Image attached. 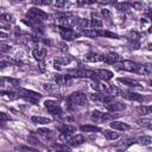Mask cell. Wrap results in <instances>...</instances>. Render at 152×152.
<instances>
[{
  "mask_svg": "<svg viewBox=\"0 0 152 152\" xmlns=\"http://www.w3.org/2000/svg\"><path fill=\"white\" fill-rule=\"evenodd\" d=\"M118 65L121 66V69L126 70V71H129V72H137V74H145V70H144V65L139 64V63H135L133 61H122L121 63H119Z\"/></svg>",
  "mask_w": 152,
  "mask_h": 152,
  "instance_id": "6da1fadb",
  "label": "cell"
},
{
  "mask_svg": "<svg viewBox=\"0 0 152 152\" xmlns=\"http://www.w3.org/2000/svg\"><path fill=\"white\" fill-rule=\"evenodd\" d=\"M68 102L70 104H75V106H86L88 103V99H87L86 94H83L81 91H75L69 95Z\"/></svg>",
  "mask_w": 152,
  "mask_h": 152,
  "instance_id": "7a4b0ae2",
  "label": "cell"
},
{
  "mask_svg": "<svg viewBox=\"0 0 152 152\" xmlns=\"http://www.w3.org/2000/svg\"><path fill=\"white\" fill-rule=\"evenodd\" d=\"M18 93H19L20 97H23V99H25L26 101L32 102V103L38 102V100L42 97V95H40L39 93H36V91L28 90V89H24V88H19V89H18Z\"/></svg>",
  "mask_w": 152,
  "mask_h": 152,
  "instance_id": "3957f363",
  "label": "cell"
},
{
  "mask_svg": "<svg viewBox=\"0 0 152 152\" xmlns=\"http://www.w3.org/2000/svg\"><path fill=\"white\" fill-rule=\"evenodd\" d=\"M44 106H45V108L48 109V112H50V113H51L52 115H55V116H61V115L63 114V110H62L61 106H59L58 102L55 101V100H46V101L44 102Z\"/></svg>",
  "mask_w": 152,
  "mask_h": 152,
  "instance_id": "277c9868",
  "label": "cell"
},
{
  "mask_svg": "<svg viewBox=\"0 0 152 152\" xmlns=\"http://www.w3.org/2000/svg\"><path fill=\"white\" fill-rule=\"evenodd\" d=\"M118 116V114H108V113H102L100 110H93L91 112V120L95 122H103V121H108L112 120L113 118L115 119Z\"/></svg>",
  "mask_w": 152,
  "mask_h": 152,
  "instance_id": "5b68a950",
  "label": "cell"
},
{
  "mask_svg": "<svg viewBox=\"0 0 152 152\" xmlns=\"http://www.w3.org/2000/svg\"><path fill=\"white\" fill-rule=\"evenodd\" d=\"M72 72L75 74L76 77H83V78H90V80H99L95 70H89V69L80 68L77 70H74Z\"/></svg>",
  "mask_w": 152,
  "mask_h": 152,
  "instance_id": "8992f818",
  "label": "cell"
},
{
  "mask_svg": "<svg viewBox=\"0 0 152 152\" xmlns=\"http://www.w3.org/2000/svg\"><path fill=\"white\" fill-rule=\"evenodd\" d=\"M26 17H27L28 19L43 20V19H46V18H48V14H46L44 11L39 10L38 7H31V8H28V12H27Z\"/></svg>",
  "mask_w": 152,
  "mask_h": 152,
  "instance_id": "52a82bcc",
  "label": "cell"
},
{
  "mask_svg": "<svg viewBox=\"0 0 152 152\" xmlns=\"http://www.w3.org/2000/svg\"><path fill=\"white\" fill-rule=\"evenodd\" d=\"M59 33H61V37L64 39V40H72L75 39L76 37H80V33L75 32L74 30H71L70 27H64V26H59Z\"/></svg>",
  "mask_w": 152,
  "mask_h": 152,
  "instance_id": "ba28073f",
  "label": "cell"
},
{
  "mask_svg": "<svg viewBox=\"0 0 152 152\" xmlns=\"http://www.w3.org/2000/svg\"><path fill=\"white\" fill-rule=\"evenodd\" d=\"M78 20L80 18L77 17H64V18H59V26H64V27H74L78 25Z\"/></svg>",
  "mask_w": 152,
  "mask_h": 152,
  "instance_id": "9c48e42d",
  "label": "cell"
},
{
  "mask_svg": "<svg viewBox=\"0 0 152 152\" xmlns=\"http://www.w3.org/2000/svg\"><path fill=\"white\" fill-rule=\"evenodd\" d=\"M104 104H106V108H107L109 112H120V110H124V109L126 108V104H125V103L119 102V101H115L114 99H113L112 101L104 103Z\"/></svg>",
  "mask_w": 152,
  "mask_h": 152,
  "instance_id": "30bf717a",
  "label": "cell"
},
{
  "mask_svg": "<svg viewBox=\"0 0 152 152\" xmlns=\"http://www.w3.org/2000/svg\"><path fill=\"white\" fill-rule=\"evenodd\" d=\"M55 81L57 86H68L70 87L72 84V76L71 75H56Z\"/></svg>",
  "mask_w": 152,
  "mask_h": 152,
  "instance_id": "8fae6325",
  "label": "cell"
},
{
  "mask_svg": "<svg viewBox=\"0 0 152 152\" xmlns=\"http://www.w3.org/2000/svg\"><path fill=\"white\" fill-rule=\"evenodd\" d=\"M83 142H86L84 135H82V134H76V135H74V137H69L65 144H70L71 146H78V145H82Z\"/></svg>",
  "mask_w": 152,
  "mask_h": 152,
  "instance_id": "7c38bea8",
  "label": "cell"
},
{
  "mask_svg": "<svg viewBox=\"0 0 152 152\" xmlns=\"http://www.w3.org/2000/svg\"><path fill=\"white\" fill-rule=\"evenodd\" d=\"M103 62H107L109 64H119L122 62V57L118 53H114V52H110L108 53L107 56H104L103 58Z\"/></svg>",
  "mask_w": 152,
  "mask_h": 152,
  "instance_id": "4fadbf2b",
  "label": "cell"
},
{
  "mask_svg": "<svg viewBox=\"0 0 152 152\" xmlns=\"http://www.w3.org/2000/svg\"><path fill=\"white\" fill-rule=\"evenodd\" d=\"M96 71V75H97V78L101 80V81H109L113 78V72L109 71V70H106V69H97L95 70Z\"/></svg>",
  "mask_w": 152,
  "mask_h": 152,
  "instance_id": "5bb4252c",
  "label": "cell"
},
{
  "mask_svg": "<svg viewBox=\"0 0 152 152\" xmlns=\"http://www.w3.org/2000/svg\"><path fill=\"white\" fill-rule=\"evenodd\" d=\"M122 97L127 99V100H131V101H142L144 100V96L142 95H139L137 93H133V91H121V95Z\"/></svg>",
  "mask_w": 152,
  "mask_h": 152,
  "instance_id": "9a60e30c",
  "label": "cell"
},
{
  "mask_svg": "<svg viewBox=\"0 0 152 152\" xmlns=\"http://www.w3.org/2000/svg\"><path fill=\"white\" fill-rule=\"evenodd\" d=\"M110 127L115 131H128L129 129V125L126 124V122H122V121H115L113 120L110 122Z\"/></svg>",
  "mask_w": 152,
  "mask_h": 152,
  "instance_id": "2e32d148",
  "label": "cell"
},
{
  "mask_svg": "<svg viewBox=\"0 0 152 152\" xmlns=\"http://www.w3.org/2000/svg\"><path fill=\"white\" fill-rule=\"evenodd\" d=\"M33 57L39 62V61H44L45 56H46V49L45 48H36L32 51Z\"/></svg>",
  "mask_w": 152,
  "mask_h": 152,
  "instance_id": "e0dca14e",
  "label": "cell"
},
{
  "mask_svg": "<svg viewBox=\"0 0 152 152\" xmlns=\"http://www.w3.org/2000/svg\"><path fill=\"white\" fill-rule=\"evenodd\" d=\"M57 128H58V131H59L61 133L70 134V135L76 131V127L72 126V125H70V124H62V125H59Z\"/></svg>",
  "mask_w": 152,
  "mask_h": 152,
  "instance_id": "ac0fdd59",
  "label": "cell"
},
{
  "mask_svg": "<svg viewBox=\"0 0 152 152\" xmlns=\"http://www.w3.org/2000/svg\"><path fill=\"white\" fill-rule=\"evenodd\" d=\"M118 81H119L120 83H122L124 86H127V87H129V88H138V89H141L140 84H139L137 81H134V80H131V78H122V77H120V78H118Z\"/></svg>",
  "mask_w": 152,
  "mask_h": 152,
  "instance_id": "d6986e66",
  "label": "cell"
},
{
  "mask_svg": "<svg viewBox=\"0 0 152 152\" xmlns=\"http://www.w3.org/2000/svg\"><path fill=\"white\" fill-rule=\"evenodd\" d=\"M90 87L95 90V91H107V86H104L103 83H101L100 81H97V80H91V83H90Z\"/></svg>",
  "mask_w": 152,
  "mask_h": 152,
  "instance_id": "ffe728a7",
  "label": "cell"
},
{
  "mask_svg": "<svg viewBox=\"0 0 152 152\" xmlns=\"http://www.w3.org/2000/svg\"><path fill=\"white\" fill-rule=\"evenodd\" d=\"M84 58H86V61L94 63V62H101V61H103L104 56H101V55L95 53V52H88V53L84 56Z\"/></svg>",
  "mask_w": 152,
  "mask_h": 152,
  "instance_id": "44dd1931",
  "label": "cell"
},
{
  "mask_svg": "<svg viewBox=\"0 0 152 152\" xmlns=\"http://www.w3.org/2000/svg\"><path fill=\"white\" fill-rule=\"evenodd\" d=\"M1 95H2L5 99L10 100V101H12V100H17V99L20 97V95H19L18 91L15 93V91H10V90H5V89L1 90Z\"/></svg>",
  "mask_w": 152,
  "mask_h": 152,
  "instance_id": "7402d4cb",
  "label": "cell"
},
{
  "mask_svg": "<svg viewBox=\"0 0 152 152\" xmlns=\"http://www.w3.org/2000/svg\"><path fill=\"white\" fill-rule=\"evenodd\" d=\"M17 86H19V81L18 80L5 78V77L1 78V87L2 88H5V87H17Z\"/></svg>",
  "mask_w": 152,
  "mask_h": 152,
  "instance_id": "603a6c76",
  "label": "cell"
},
{
  "mask_svg": "<svg viewBox=\"0 0 152 152\" xmlns=\"http://www.w3.org/2000/svg\"><path fill=\"white\" fill-rule=\"evenodd\" d=\"M37 133L39 135H42V137H45V138H53V137H56V133L53 131H51L49 128H44V127H39L37 129Z\"/></svg>",
  "mask_w": 152,
  "mask_h": 152,
  "instance_id": "cb8c5ba5",
  "label": "cell"
},
{
  "mask_svg": "<svg viewBox=\"0 0 152 152\" xmlns=\"http://www.w3.org/2000/svg\"><path fill=\"white\" fill-rule=\"evenodd\" d=\"M80 129L82 132H86V133H91V132H100L101 128L99 126H95V125H82L80 127Z\"/></svg>",
  "mask_w": 152,
  "mask_h": 152,
  "instance_id": "d4e9b609",
  "label": "cell"
},
{
  "mask_svg": "<svg viewBox=\"0 0 152 152\" xmlns=\"http://www.w3.org/2000/svg\"><path fill=\"white\" fill-rule=\"evenodd\" d=\"M103 135H104L107 139H109V140H116V139L120 138V134L116 133L115 129H113V131H110V129H104V131H103Z\"/></svg>",
  "mask_w": 152,
  "mask_h": 152,
  "instance_id": "484cf974",
  "label": "cell"
},
{
  "mask_svg": "<svg viewBox=\"0 0 152 152\" xmlns=\"http://www.w3.org/2000/svg\"><path fill=\"white\" fill-rule=\"evenodd\" d=\"M132 8H133V6L129 2H119V4H116V10L120 11V12H128Z\"/></svg>",
  "mask_w": 152,
  "mask_h": 152,
  "instance_id": "4316f807",
  "label": "cell"
},
{
  "mask_svg": "<svg viewBox=\"0 0 152 152\" xmlns=\"http://www.w3.org/2000/svg\"><path fill=\"white\" fill-rule=\"evenodd\" d=\"M31 120H32V122L40 124V125H46V124L51 122V119L50 118H45V116H32Z\"/></svg>",
  "mask_w": 152,
  "mask_h": 152,
  "instance_id": "83f0119b",
  "label": "cell"
},
{
  "mask_svg": "<svg viewBox=\"0 0 152 152\" xmlns=\"http://www.w3.org/2000/svg\"><path fill=\"white\" fill-rule=\"evenodd\" d=\"M82 33L89 38H97L100 37V32L99 30H95V28H89V30H83Z\"/></svg>",
  "mask_w": 152,
  "mask_h": 152,
  "instance_id": "f1b7e54d",
  "label": "cell"
},
{
  "mask_svg": "<svg viewBox=\"0 0 152 152\" xmlns=\"http://www.w3.org/2000/svg\"><path fill=\"white\" fill-rule=\"evenodd\" d=\"M135 110L139 114H152V106H138Z\"/></svg>",
  "mask_w": 152,
  "mask_h": 152,
  "instance_id": "f546056e",
  "label": "cell"
},
{
  "mask_svg": "<svg viewBox=\"0 0 152 152\" xmlns=\"http://www.w3.org/2000/svg\"><path fill=\"white\" fill-rule=\"evenodd\" d=\"M137 122H138L140 126H142V127H146V128H148V129H152V120H151V119L142 118V119H139Z\"/></svg>",
  "mask_w": 152,
  "mask_h": 152,
  "instance_id": "4dcf8cb0",
  "label": "cell"
},
{
  "mask_svg": "<svg viewBox=\"0 0 152 152\" xmlns=\"http://www.w3.org/2000/svg\"><path fill=\"white\" fill-rule=\"evenodd\" d=\"M99 32H100V37H106V38H114V39L119 38V36H118V34H115L114 32L107 31V30H99Z\"/></svg>",
  "mask_w": 152,
  "mask_h": 152,
  "instance_id": "1f68e13d",
  "label": "cell"
},
{
  "mask_svg": "<svg viewBox=\"0 0 152 152\" xmlns=\"http://www.w3.org/2000/svg\"><path fill=\"white\" fill-rule=\"evenodd\" d=\"M51 150H53V151H70L71 147L68 146L66 144L65 145L64 144H55V145H52Z\"/></svg>",
  "mask_w": 152,
  "mask_h": 152,
  "instance_id": "d6a6232c",
  "label": "cell"
},
{
  "mask_svg": "<svg viewBox=\"0 0 152 152\" xmlns=\"http://www.w3.org/2000/svg\"><path fill=\"white\" fill-rule=\"evenodd\" d=\"M138 140L142 145H150V144H152V137H150V135H141V137L138 138Z\"/></svg>",
  "mask_w": 152,
  "mask_h": 152,
  "instance_id": "836d02e7",
  "label": "cell"
},
{
  "mask_svg": "<svg viewBox=\"0 0 152 152\" xmlns=\"http://www.w3.org/2000/svg\"><path fill=\"white\" fill-rule=\"evenodd\" d=\"M1 20L6 21V23H13L14 21V17L10 13H2L1 14Z\"/></svg>",
  "mask_w": 152,
  "mask_h": 152,
  "instance_id": "e575fe53",
  "label": "cell"
},
{
  "mask_svg": "<svg viewBox=\"0 0 152 152\" xmlns=\"http://www.w3.org/2000/svg\"><path fill=\"white\" fill-rule=\"evenodd\" d=\"M77 26H80L81 28H87V27H90V20L80 18V20H78V25H77Z\"/></svg>",
  "mask_w": 152,
  "mask_h": 152,
  "instance_id": "d590c367",
  "label": "cell"
},
{
  "mask_svg": "<svg viewBox=\"0 0 152 152\" xmlns=\"http://www.w3.org/2000/svg\"><path fill=\"white\" fill-rule=\"evenodd\" d=\"M139 37H140V34H139L137 31H129V32L127 33V38H128L129 40H138Z\"/></svg>",
  "mask_w": 152,
  "mask_h": 152,
  "instance_id": "8d00e7d4",
  "label": "cell"
},
{
  "mask_svg": "<svg viewBox=\"0 0 152 152\" xmlns=\"http://www.w3.org/2000/svg\"><path fill=\"white\" fill-rule=\"evenodd\" d=\"M66 5H70L69 1H66V0H55V6H56L57 8H63V7H65Z\"/></svg>",
  "mask_w": 152,
  "mask_h": 152,
  "instance_id": "74e56055",
  "label": "cell"
},
{
  "mask_svg": "<svg viewBox=\"0 0 152 152\" xmlns=\"http://www.w3.org/2000/svg\"><path fill=\"white\" fill-rule=\"evenodd\" d=\"M32 2L37 6H46L51 4V0H32Z\"/></svg>",
  "mask_w": 152,
  "mask_h": 152,
  "instance_id": "f35d334b",
  "label": "cell"
},
{
  "mask_svg": "<svg viewBox=\"0 0 152 152\" xmlns=\"http://www.w3.org/2000/svg\"><path fill=\"white\" fill-rule=\"evenodd\" d=\"M102 26V21L101 19H91L90 20V27H101Z\"/></svg>",
  "mask_w": 152,
  "mask_h": 152,
  "instance_id": "ab89813d",
  "label": "cell"
},
{
  "mask_svg": "<svg viewBox=\"0 0 152 152\" xmlns=\"http://www.w3.org/2000/svg\"><path fill=\"white\" fill-rule=\"evenodd\" d=\"M43 88H44L46 91H55V90L57 89V86L51 84V83H44V84H43Z\"/></svg>",
  "mask_w": 152,
  "mask_h": 152,
  "instance_id": "60d3db41",
  "label": "cell"
},
{
  "mask_svg": "<svg viewBox=\"0 0 152 152\" xmlns=\"http://www.w3.org/2000/svg\"><path fill=\"white\" fill-rule=\"evenodd\" d=\"M62 65H68L70 62H71V59L69 58V57H59V58H56Z\"/></svg>",
  "mask_w": 152,
  "mask_h": 152,
  "instance_id": "b9f144b4",
  "label": "cell"
},
{
  "mask_svg": "<svg viewBox=\"0 0 152 152\" xmlns=\"http://www.w3.org/2000/svg\"><path fill=\"white\" fill-rule=\"evenodd\" d=\"M101 15H102L104 19H107V20H110V18H112V14H110V12H109L108 10H106V8L101 10Z\"/></svg>",
  "mask_w": 152,
  "mask_h": 152,
  "instance_id": "7bdbcfd3",
  "label": "cell"
},
{
  "mask_svg": "<svg viewBox=\"0 0 152 152\" xmlns=\"http://www.w3.org/2000/svg\"><path fill=\"white\" fill-rule=\"evenodd\" d=\"M144 70H145V74H147V75H152V63L144 64Z\"/></svg>",
  "mask_w": 152,
  "mask_h": 152,
  "instance_id": "ee69618b",
  "label": "cell"
},
{
  "mask_svg": "<svg viewBox=\"0 0 152 152\" xmlns=\"http://www.w3.org/2000/svg\"><path fill=\"white\" fill-rule=\"evenodd\" d=\"M0 51L1 52H10L11 51V46L7 45V44H5V43H1L0 44Z\"/></svg>",
  "mask_w": 152,
  "mask_h": 152,
  "instance_id": "f6af8a7d",
  "label": "cell"
},
{
  "mask_svg": "<svg viewBox=\"0 0 152 152\" xmlns=\"http://www.w3.org/2000/svg\"><path fill=\"white\" fill-rule=\"evenodd\" d=\"M140 48V43L138 40H131V49L132 50H138Z\"/></svg>",
  "mask_w": 152,
  "mask_h": 152,
  "instance_id": "bcb514c9",
  "label": "cell"
},
{
  "mask_svg": "<svg viewBox=\"0 0 152 152\" xmlns=\"http://www.w3.org/2000/svg\"><path fill=\"white\" fill-rule=\"evenodd\" d=\"M10 119H11L10 115H7L5 112L0 113V120H1V122H5V121H7V120H10Z\"/></svg>",
  "mask_w": 152,
  "mask_h": 152,
  "instance_id": "7dc6e473",
  "label": "cell"
},
{
  "mask_svg": "<svg viewBox=\"0 0 152 152\" xmlns=\"http://www.w3.org/2000/svg\"><path fill=\"white\" fill-rule=\"evenodd\" d=\"M134 142H135V139H127V140H125L124 145H125V147H128V146L133 145Z\"/></svg>",
  "mask_w": 152,
  "mask_h": 152,
  "instance_id": "c3c4849f",
  "label": "cell"
},
{
  "mask_svg": "<svg viewBox=\"0 0 152 152\" xmlns=\"http://www.w3.org/2000/svg\"><path fill=\"white\" fill-rule=\"evenodd\" d=\"M62 66H63V65H62L57 59H55V61H53V68H55L56 70H61V69H62Z\"/></svg>",
  "mask_w": 152,
  "mask_h": 152,
  "instance_id": "681fc988",
  "label": "cell"
},
{
  "mask_svg": "<svg viewBox=\"0 0 152 152\" xmlns=\"http://www.w3.org/2000/svg\"><path fill=\"white\" fill-rule=\"evenodd\" d=\"M15 150H24V151H34V148H32V147H28V146H18V147H15Z\"/></svg>",
  "mask_w": 152,
  "mask_h": 152,
  "instance_id": "f907efd6",
  "label": "cell"
},
{
  "mask_svg": "<svg viewBox=\"0 0 152 152\" xmlns=\"http://www.w3.org/2000/svg\"><path fill=\"white\" fill-rule=\"evenodd\" d=\"M58 46H59V50L61 51H68V45L65 43H59Z\"/></svg>",
  "mask_w": 152,
  "mask_h": 152,
  "instance_id": "816d5d0a",
  "label": "cell"
},
{
  "mask_svg": "<svg viewBox=\"0 0 152 152\" xmlns=\"http://www.w3.org/2000/svg\"><path fill=\"white\" fill-rule=\"evenodd\" d=\"M39 70L43 72L45 71V64H44V61H39Z\"/></svg>",
  "mask_w": 152,
  "mask_h": 152,
  "instance_id": "f5cc1de1",
  "label": "cell"
},
{
  "mask_svg": "<svg viewBox=\"0 0 152 152\" xmlns=\"http://www.w3.org/2000/svg\"><path fill=\"white\" fill-rule=\"evenodd\" d=\"M91 18H93V19H101L100 15H99L96 12H91Z\"/></svg>",
  "mask_w": 152,
  "mask_h": 152,
  "instance_id": "db71d44e",
  "label": "cell"
},
{
  "mask_svg": "<svg viewBox=\"0 0 152 152\" xmlns=\"http://www.w3.org/2000/svg\"><path fill=\"white\" fill-rule=\"evenodd\" d=\"M132 6H133V8H137V10H140V8H141V5H140V4H138V2L132 4Z\"/></svg>",
  "mask_w": 152,
  "mask_h": 152,
  "instance_id": "11a10c76",
  "label": "cell"
},
{
  "mask_svg": "<svg viewBox=\"0 0 152 152\" xmlns=\"http://www.w3.org/2000/svg\"><path fill=\"white\" fill-rule=\"evenodd\" d=\"M147 50H150V51H152V43L147 45Z\"/></svg>",
  "mask_w": 152,
  "mask_h": 152,
  "instance_id": "9f6ffc18",
  "label": "cell"
},
{
  "mask_svg": "<svg viewBox=\"0 0 152 152\" xmlns=\"http://www.w3.org/2000/svg\"><path fill=\"white\" fill-rule=\"evenodd\" d=\"M150 84H151V86H152V81H151V82H150Z\"/></svg>",
  "mask_w": 152,
  "mask_h": 152,
  "instance_id": "6f0895ef",
  "label": "cell"
}]
</instances>
